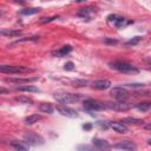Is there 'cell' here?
<instances>
[{
  "mask_svg": "<svg viewBox=\"0 0 151 151\" xmlns=\"http://www.w3.org/2000/svg\"><path fill=\"white\" fill-rule=\"evenodd\" d=\"M109 66L111 68L118 71V72H122V73H130V74H132V73H138L139 72V70L134 65H132V64H130L127 61H122V60L111 61V63H109Z\"/></svg>",
  "mask_w": 151,
  "mask_h": 151,
  "instance_id": "1",
  "label": "cell"
},
{
  "mask_svg": "<svg viewBox=\"0 0 151 151\" xmlns=\"http://www.w3.org/2000/svg\"><path fill=\"white\" fill-rule=\"evenodd\" d=\"M33 72L32 68L25 66H15V65H0V73L7 74H19V73H29Z\"/></svg>",
  "mask_w": 151,
  "mask_h": 151,
  "instance_id": "2",
  "label": "cell"
},
{
  "mask_svg": "<svg viewBox=\"0 0 151 151\" xmlns=\"http://www.w3.org/2000/svg\"><path fill=\"white\" fill-rule=\"evenodd\" d=\"M53 98L61 104H71V103L78 101L80 99V96L73 94V93H67V92H58V93L53 94Z\"/></svg>",
  "mask_w": 151,
  "mask_h": 151,
  "instance_id": "3",
  "label": "cell"
},
{
  "mask_svg": "<svg viewBox=\"0 0 151 151\" xmlns=\"http://www.w3.org/2000/svg\"><path fill=\"white\" fill-rule=\"evenodd\" d=\"M110 94L113 99H116L118 101H125L129 97V92L124 87H113L110 91Z\"/></svg>",
  "mask_w": 151,
  "mask_h": 151,
  "instance_id": "4",
  "label": "cell"
},
{
  "mask_svg": "<svg viewBox=\"0 0 151 151\" xmlns=\"http://www.w3.org/2000/svg\"><path fill=\"white\" fill-rule=\"evenodd\" d=\"M84 109L87 111H99L105 109V104L94 99H87L84 101Z\"/></svg>",
  "mask_w": 151,
  "mask_h": 151,
  "instance_id": "5",
  "label": "cell"
},
{
  "mask_svg": "<svg viewBox=\"0 0 151 151\" xmlns=\"http://www.w3.org/2000/svg\"><path fill=\"white\" fill-rule=\"evenodd\" d=\"M24 138H25V142L28 144V145H39V144H42L44 143V139L33 133V132H28V133H25L24 134Z\"/></svg>",
  "mask_w": 151,
  "mask_h": 151,
  "instance_id": "6",
  "label": "cell"
},
{
  "mask_svg": "<svg viewBox=\"0 0 151 151\" xmlns=\"http://www.w3.org/2000/svg\"><path fill=\"white\" fill-rule=\"evenodd\" d=\"M105 107H109V109H112V110H116V111H127L131 105L125 103V101H114V103H105Z\"/></svg>",
  "mask_w": 151,
  "mask_h": 151,
  "instance_id": "7",
  "label": "cell"
},
{
  "mask_svg": "<svg viewBox=\"0 0 151 151\" xmlns=\"http://www.w3.org/2000/svg\"><path fill=\"white\" fill-rule=\"evenodd\" d=\"M57 111L61 114V116H65V117H68V118H77L78 117V112L71 107H67L65 105H58L57 106Z\"/></svg>",
  "mask_w": 151,
  "mask_h": 151,
  "instance_id": "8",
  "label": "cell"
},
{
  "mask_svg": "<svg viewBox=\"0 0 151 151\" xmlns=\"http://www.w3.org/2000/svg\"><path fill=\"white\" fill-rule=\"evenodd\" d=\"M107 21L117 28H122L125 25V19L120 15H117V14H110L107 17Z\"/></svg>",
  "mask_w": 151,
  "mask_h": 151,
  "instance_id": "9",
  "label": "cell"
},
{
  "mask_svg": "<svg viewBox=\"0 0 151 151\" xmlns=\"http://www.w3.org/2000/svg\"><path fill=\"white\" fill-rule=\"evenodd\" d=\"M92 88L94 90H99V91H103V90H107L110 86H111V81L107 80V79H97L94 81H92Z\"/></svg>",
  "mask_w": 151,
  "mask_h": 151,
  "instance_id": "10",
  "label": "cell"
},
{
  "mask_svg": "<svg viewBox=\"0 0 151 151\" xmlns=\"http://www.w3.org/2000/svg\"><path fill=\"white\" fill-rule=\"evenodd\" d=\"M109 126L112 127L118 133H126V132H129V127L126 126V124H124L122 122H111V123H109Z\"/></svg>",
  "mask_w": 151,
  "mask_h": 151,
  "instance_id": "11",
  "label": "cell"
},
{
  "mask_svg": "<svg viewBox=\"0 0 151 151\" xmlns=\"http://www.w3.org/2000/svg\"><path fill=\"white\" fill-rule=\"evenodd\" d=\"M113 147L114 149H122V150H136L137 149L136 144L131 140H122V142L114 144Z\"/></svg>",
  "mask_w": 151,
  "mask_h": 151,
  "instance_id": "12",
  "label": "cell"
},
{
  "mask_svg": "<svg viewBox=\"0 0 151 151\" xmlns=\"http://www.w3.org/2000/svg\"><path fill=\"white\" fill-rule=\"evenodd\" d=\"M38 77H33V78H7L6 81L7 83H15V84H28L32 81L38 80Z\"/></svg>",
  "mask_w": 151,
  "mask_h": 151,
  "instance_id": "13",
  "label": "cell"
},
{
  "mask_svg": "<svg viewBox=\"0 0 151 151\" xmlns=\"http://www.w3.org/2000/svg\"><path fill=\"white\" fill-rule=\"evenodd\" d=\"M72 51V46H70V45H66V46H63L60 50H58V51H55V52H53L52 54L53 55H55V57H65L66 54H68L70 52Z\"/></svg>",
  "mask_w": 151,
  "mask_h": 151,
  "instance_id": "14",
  "label": "cell"
},
{
  "mask_svg": "<svg viewBox=\"0 0 151 151\" xmlns=\"http://www.w3.org/2000/svg\"><path fill=\"white\" fill-rule=\"evenodd\" d=\"M92 143H93V145H94L96 147H98V149H110V147H111V145H110L106 140H103V139L93 138Z\"/></svg>",
  "mask_w": 151,
  "mask_h": 151,
  "instance_id": "15",
  "label": "cell"
},
{
  "mask_svg": "<svg viewBox=\"0 0 151 151\" xmlns=\"http://www.w3.org/2000/svg\"><path fill=\"white\" fill-rule=\"evenodd\" d=\"M9 144H11L15 150H27L28 146H29L26 142H18V140H12Z\"/></svg>",
  "mask_w": 151,
  "mask_h": 151,
  "instance_id": "16",
  "label": "cell"
},
{
  "mask_svg": "<svg viewBox=\"0 0 151 151\" xmlns=\"http://www.w3.org/2000/svg\"><path fill=\"white\" fill-rule=\"evenodd\" d=\"M120 122L124 123V124H143V123H144L143 119L133 118V117H126V118H123Z\"/></svg>",
  "mask_w": 151,
  "mask_h": 151,
  "instance_id": "17",
  "label": "cell"
},
{
  "mask_svg": "<svg viewBox=\"0 0 151 151\" xmlns=\"http://www.w3.org/2000/svg\"><path fill=\"white\" fill-rule=\"evenodd\" d=\"M40 118H41V116H39V114H31V116L26 117L24 122H25V124H26V125H33V124H34V123H37Z\"/></svg>",
  "mask_w": 151,
  "mask_h": 151,
  "instance_id": "18",
  "label": "cell"
},
{
  "mask_svg": "<svg viewBox=\"0 0 151 151\" xmlns=\"http://www.w3.org/2000/svg\"><path fill=\"white\" fill-rule=\"evenodd\" d=\"M21 33L20 29H15V31H11V29H2L0 31V35H4V37H17Z\"/></svg>",
  "mask_w": 151,
  "mask_h": 151,
  "instance_id": "19",
  "label": "cell"
},
{
  "mask_svg": "<svg viewBox=\"0 0 151 151\" xmlns=\"http://www.w3.org/2000/svg\"><path fill=\"white\" fill-rule=\"evenodd\" d=\"M41 11V8H37V7H33V8H25V9H21L20 11V14L22 15H32V14H37Z\"/></svg>",
  "mask_w": 151,
  "mask_h": 151,
  "instance_id": "20",
  "label": "cell"
},
{
  "mask_svg": "<svg viewBox=\"0 0 151 151\" xmlns=\"http://www.w3.org/2000/svg\"><path fill=\"white\" fill-rule=\"evenodd\" d=\"M39 110H40L41 112H44V113H52V112H53V107H52V105L48 104V103H42V104H40V105H39Z\"/></svg>",
  "mask_w": 151,
  "mask_h": 151,
  "instance_id": "21",
  "label": "cell"
},
{
  "mask_svg": "<svg viewBox=\"0 0 151 151\" xmlns=\"http://www.w3.org/2000/svg\"><path fill=\"white\" fill-rule=\"evenodd\" d=\"M17 91H24V92H39V88L32 86V85H25L17 87Z\"/></svg>",
  "mask_w": 151,
  "mask_h": 151,
  "instance_id": "22",
  "label": "cell"
},
{
  "mask_svg": "<svg viewBox=\"0 0 151 151\" xmlns=\"http://www.w3.org/2000/svg\"><path fill=\"white\" fill-rule=\"evenodd\" d=\"M14 100H15V101H18V103H20V104H28V105L33 104V100H32L31 98H28V97H25V96L15 97V98H14Z\"/></svg>",
  "mask_w": 151,
  "mask_h": 151,
  "instance_id": "23",
  "label": "cell"
},
{
  "mask_svg": "<svg viewBox=\"0 0 151 151\" xmlns=\"http://www.w3.org/2000/svg\"><path fill=\"white\" fill-rule=\"evenodd\" d=\"M150 106H151V104H150L149 101L138 103V104L136 105L137 110H139V111H142V112H146V111H149V110H150Z\"/></svg>",
  "mask_w": 151,
  "mask_h": 151,
  "instance_id": "24",
  "label": "cell"
},
{
  "mask_svg": "<svg viewBox=\"0 0 151 151\" xmlns=\"http://www.w3.org/2000/svg\"><path fill=\"white\" fill-rule=\"evenodd\" d=\"M87 84H88V81L86 79H76L72 81V85L76 87H83V86H86Z\"/></svg>",
  "mask_w": 151,
  "mask_h": 151,
  "instance_id": "25",
  "label": "cell"
},
{
  "mask_svg": "<svg viewBox=\"0 0 151 151\" xmlns=\"http://www.w3.org/2000/svg\"><path fill=\"white\" fill-rule=\"evenodd\" d=\"M39 39V37H26V38H20V39H18V40H15L14 41V44H18V42H24V41H35V40H38Z\"/></svg>",
  "mask_w": 151,
  "mask_h": 151,
  "instance_id": "26",
  "label": "cell"
},
{
  "mask_svg": "<svg viewBox=\"0 0 151 151\" xmlns=\"http://www.w3.org/2000/svg\"><path fill=\"white\" fill-rule=\"evenodd\" d=\"M92 12V8H90V7H87V8H81L79 12H78V15H80V17H88V14Z\"/></svg>",
  "mask_w": 151,
  "mask_h": 151,
  "instance_id": "27",
  "label": "cell"
},
{
  "mask_svg": "<svg viewBox=\"0 0 151 151\" xmlns=\"http://www.w3.org/2000/svg\"><path fill=\"white\" fill-rule=\"evenodd\" d=\"M139 40H140V37H134V38H132V39L127 40V41L125 42V45H127V46L136 45V44H138V42H139Z\"/></svg>",
  "mask_w": 151,
  "mask_h": 151,
  "instance_id": "28",
  "label": "cell"
},
{
  "mask_svg": "<svg viewBox=\"0 0 151 151\" xmlns=\"http://www.w3.org/2000/svg\"><path fill=\"white\" fill-rule=\"evenodd\" d=\"M58 17H48V18H41L40 20H39V22L40 24H46V22H51V21H53V20H55Z\"/></svg>",
  "mask_w": 151,
  "mask_h": 151,
  "instance_id": "29",
  "label": "cell"
},
{
  "mask_svg": "<svg viewBox=\"0 0 151 151\" xmlns=\"http://www.w3.org/2000/svg\"><path fill=\"white\" fill-rule=\"evenodd\" d=\"M74 68V64L72 63V61H67L65 65H64V70H66V71H72Z\"/></svg>",
  "mask_w": 151,
  "mask_h": 151,
  "instance_id": "30",
  "label": "cell"
},
{
  "mask_svg": "<svg viewBox=\"0 0 151 151\" xmlns=\"http://www.w3.org/2000/svg\"><path fill=\"white\" fill-rule=\"evenodd\" d=\"M127 87H142L143 84H127Z\"/></svg>",
  "mask_w": 151,
  "mask_h": 151,
  "instance_id": "31",
  "label": "cell"
},
{
  "mask_svg": "<svg viewBox=\"0 0 151 151\" xmlns=\"http://www.w3.org/2000/svg\"><path fill=\"white\" fill-rule=\"evenodd\" d=\"M105 42H107V44H117L118 41H117V40H112V39H107V38H106V39H105Z\"/></svg>",
  "mask_w": 151,
  "mask_h": 151,
  "instance_id": "32",
  "label": "cell"
},
{
  "mask_svg": "<svg viewBox=\"0 0 151 151\" xmlns=\"http://www.w3.org/2000/svg\"><path fill=\"white\" fill-rule=\"evenodd\" d=\"M9 92V90H7V88H5V87H0V94H2V93H8Z\"/></svg>",
  "mask_w": 151,
  "mask_h": 151,
  "instance_id": "33",
  "label": "cell"
},
{
  "mask_svg": "<svg viewBox=\"0 0 151 151\" xmlns=\"http://www.w3.org/2000/svg\"><path fill=\"white\" fill-rule=\"evenodd\" d=\"M83 127H84V129H85V130H90V129H91V127H92V125H91V124H86V125H84V126H83Z\"/></svg>",
  "mask_w": 151,
  "mask_h": 151,
  "instance_id": "34",
  "label": "cell"
},
{
  "mask_svg": "<svg viewBox=\"0 0 151 151\" xmlns=\"http://www.w3.org/2000/svg\"><path fill=\"white\" fill-rule=\"evenodd\" d=\"M17 4H20V5H25V0H14Z\"/></svg>",
  "mask_w": 151,
  "mask_h": 151,
  "instance_id": "35",
  "label": "cell"
},
{
  "mask_svg": "<svg viewBox=\"0 0 151 151\" xmlns=\"http://www.w3.org/2000/svg\"><path fill=\"white\" fill-rule=\"evenodd\" d=\"M145 129H147V130H150V124H147V125L145 126Z\"/></svg>",
  "mask_w": 151,
  "mask_h": 151,
  "instance_id": "36",
  "label": "cell"
},
{
  "mask_svg": "<svg viewBox=\"0 0 151 151\" xmlns=\"http://www.w3.org/2000/svg\"><path fill=\"white\" fill-rule=\"evenodd\" d=\"M77 2H81V1H84V0H76Z\"/></svg>",
  "mask_w": 151,
  "mask_h": 151,
  "instance_id": "37",
  "label": "cell"
}]
</instances>
